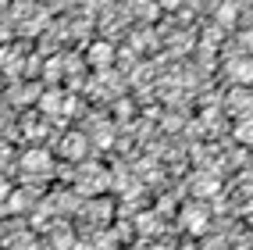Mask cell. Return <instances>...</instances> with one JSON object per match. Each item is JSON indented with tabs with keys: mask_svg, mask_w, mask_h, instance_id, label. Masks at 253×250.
I'll use <instances>...</instances> for the list:
<instances>
[{
	"mask_svg": "<svg viewBox=\"0 0 253 250\" xmlns=\"http://www.w3.org/2000/svg\"><path fill=\"white\" fill-rule=\"evenodd\" d=\"M178 222H182L185 232H193V236H204L207 225H211V211H207L204 204H185L182 214H178Z\"/></svg>",
	"mask_w": 253,
	"mask_h": 250,
	"instance_id": "6da1fadb",
	"label": "cell"
},
{
	"mask_svg": "<svg viewBox=\"0 0 253 250\" xmlns=\"http://www.w3.org/2000/svg\"><path fill=\"white\" fill-rule=\"evenodd\" d=\"M22 168H25L29 175H50L54 157H50L43 147H32V150H25V154H22Z\"/></svg>",
	"mask_w": 253,
	"mask_h": 250,
	"instance_id": "7a4b0ae2",
	"label": "cell"
},
{
	"mask_svg": "<svg viewBox=\"0 0 253 250\" xmlns=\"http://www.w3.org/2000/svg\"><path fill=\"white\" fill-rule=\"evenodd\" d=\"M86 154H89L86 132H68V136L61 140V157H68V161H86Z\"/></svg>",
	"mask_w": 253,
	"mask_h": 250,
	"instance_id": "3957f363",
	"label": "cell"
},
{
	"mask_svg": "<svg viewBox=\"0 0 253 250\" xmlns=\"http://www.w3.org/2000/svg\"><path fill=\"white\" fill-rule=\"evenodd\" d=\"M107 172L104 168H96V164H86L82 168V179H79V190H86V193H96V190H104L107 186Z\"/></svg>",
	"mask_w": 253,
	"mask_h": 250,
	"instance_id": "277c9868",
	"label": "cell"
},
{
	"mask_svg": "<svg viewBox=\"0 0 253 250\" xmlns=\"http://www.w3.org/2000/svg\"><path fill=\"white\" fill-rule=\"evenodd\" d=\"M86 57H89L93 68L104 72V68H111V64H114V57H118V54H114V47H111V43L100 40V43H93V47H89V54H86Z\"/></svg>",
	"mask_w": 253,
	"mask_h": 250,
	"instance_id": "5b68a950",
	"label": "cell"
},
{
	"mask_svg": "<svg viewBox=\"0 0 253 250\" xmlns=\"http://www.w3.org/2000/svg\"><path fill=\"white\" fill-rule=\"evenodd\" d=\"M228 75L235 79V82H253V57H239V61H232L228 64Z\"/></svg>",
	"mask_w": 253,
	"mask_h": 250,
	"instance_id": "8992f818",
	"label": "cell"
},
{
	"mask_svg": "<svg viewBox=\"0 0 253 250\" xmlns=\"http://www.w3.org/2000/svg\"><path fill=\"white\" fill-rule=\"evenodd\" d=\"M40 107H43L46 114H61V111H64V100H61L57 90H46V93L40 97Z\"/></svg>",
	"mask_w": 253,
	"mask_h": 250,
	"instance_id": "52a82bcc",
	"label": "cell"
},
{
	"mask_svg": "<svg viewBox=\"0 0 253 250\" xmlns=\"http://www.w3.org/2000/svg\"><path fill=\"white\" fill-rule=\"evenodd\" d=\"M111 143H114V129H111L107 122H104V125H96V129H93V140H89V147H100V150H107Z\"/></svg>",
	"mask_w": 253,
	"mask_h": 250,
	"instance_id": "ba28073f",
	"label": "cell"
},
{
	"mask_svg": "<svg viewBox=\"0 0 253 250\" xmlns=\"http://www.w3.org/2000/svg\"><path fill=\"white\" fill-rule=\"evenodd\" d=\"M214 18H217V25L232 29V25H235V18H239V4H228V0H225V4L217 7V14H214Z\"/></svg>",
	"mask_w": 253,
	"mask_h": 250,
	"instance_id": "9c48e42d",
	"label": "cell"
},
{
	"mask_svg": "<svg viewBox=\"0 0 253 250\" xmlns=\"http://www.w3.org/2000/svg\"><path fill=\"white\" fill-rule=\"evenodd\" d=\"M228 107H232V111H250V107H253V97H250L246 90H232V93H228Z\"/></svg>",
	"mask_w": 253,
	"mask_h": 250,
	"instance_id": "30bf717a",
	"label": "cell"
},
{
	"mask_svg": "<svg viewBox=\"0 0 253 250\" xmlns=\"http://www.w3.org/2000/svg\"><path fill=\"white\" fill-rule=\"evenodd\" d=\"M235 140H239V143H253V114H246V118L235 125Z\"/></svg>",
	"mask_w": 253,
	"mask_h": 250,
	"instance_id": "8fae6325",
	"label": "cell"
},
{
	"mask_svg": "<svg viewBox=\"0 0 253 250\" xmlns=\"http://www.w3.org/2000/svg\"><path fill=\"white\" fill-rule=\"evenodd\" d=\"M0 68L4 72H18V50H11V47L0 50Z\"/></svg>",
	"mask_w": 253,
	"mask_h": 250,
	"instance_id": "7c38bea8",
	"label": "cell"
},
{
	"mask_svg": "<svg viewBox=\"0 0 253 250\" xmlns=\"http://www.w3.org/2000/svg\"><path fill=\"white\" fill-rule=\"evenodd\" d=\"M193 190H196L200 197H211V193H217V179H214V175H204V179L193 182Z\"/></svg>",
	"mask_w": 253,
	"mask_h": 250,
	"instance_id": "4fadbf2b",
	"label": "cell"
},
{
	"mask_svg": "<svg viewBox=\"0 0 253 250\" xmlns=\"http://www.w3.org/2000/svg\"><path fill=\"white\" fill-rule=\"evenodd\" d=\"M54 243H57V250H72V247H75V240L68 236V232H61V236H54Z\"/></svg>",
	"mask_w": 253,
	"mask_h": 250,
	"instance_id": "5bb4252c",
	"label": "cell"
},
{
	"mask_svg": "<svg viewBox=\"0 0 253 250\" xmlns=\"http://www.w3.org/2000/svg\"><path fill=\"white\" fill-rule=\"evenodd\" d=\"M46 75H50V79H57V75H61V64H57V61H50V64H46Z\"/></svg>",
	"mask_w": 253,
	"mask_h": 250,
	"instance_id": "9a60e30c",
	"label": "cell"
},
{
	"mask_svg": "<svg viewBox=\"0 0 253 250\" xmlns=\"http://www.w3.org/2000/svg\"><path fill=\"white\" fill-rule=\"evenodd\" d=\"M243 43H246V50H250V54H253V29H250L246 36H243Z\"/></svg>",
	"mask_w": 253,
	"mask_h": 250,
	"instance_id": "2e32d148",
	"label": "cell"
},
{
	"mask_svg": "<svg viewBox=\"0 0 253 250\" xmlns=\"http://www.w3.org/2000/svg\"><path fill=\"white\" fill-rule=\"evenodd\" d=\"M7 190H11V182H7V179H0V200L7 197Z\"/></svg>",
	"mask_w": 253,
	"mask_h": 250,
	"instance_id": "e0dca14e",
	"label": "cell"
},
{
	"mask_svg": "<svg viewBox=\"0 0 253 250\" xmlns=\"http://www.w3.org/2000/svg\"><path fill=\"white\" fill-rule=\"evenodd\" d=\"M182 0H157V7H178Z\"/></svg>",
	"mask_w": 253,
	"mask_h": 250,
	"instance_id": "ac0fdd59",
	"label": "cell"
},
{
	"mask_svg": "<svg viewBox=\"0 0 253 250\" xmlns=\"http://www.w3.org/2000/svg\"><path fill=\"white\" fill-rule=\"evenodd\" d=\"M72 250H96V247H93V243H75Z\"/></svg>",
	"mask_w": 253,
	"mask_h": 250,
	"instance_id": "d6986e66",
	"label": "cell"
},
{
	"mask_svg": "<svg viewBox=\"0 0 253 250\" xmlns=\"http://www.w3.org/2000/svg\"><path fill=\"white\" fill-rule=\"evenodd\" d=\"M228 4H235V0H228Z\"/></svg>",
	"mask_w": 253,
	"mask_h": 250,
	"instance_id": "ffe728a7",
	"label": "cell"
}]
</instances>
